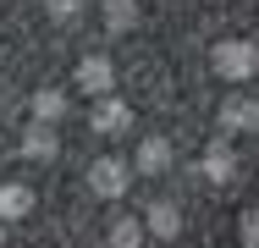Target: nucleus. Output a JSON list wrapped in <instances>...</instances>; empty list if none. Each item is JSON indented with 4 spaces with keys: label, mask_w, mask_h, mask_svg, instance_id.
<instances>
[{
    "label": "nucleus",
    "mask_w": 259,
    "mask_h": 248,
    "mask_svg": "<svg viewBox=\"0 0 259 248\" xmlns=\"http://www.w3.org/2000/svg\"><path fill=\"white\" fill-rule=\"evenodd\" d=\"M72 89H77V94H110V89H116V66L105 61L100 50H94V55H77V66H72Z\"/></svg>",
    "instance_id": "obj_1"
},
{
    "label": "nucleus",
    "mask_w": 259,
    "mask_h": 248,
    "mask_svg": "<svg viewBox=\"0 0 259 248\" xmlns=\"http://www.w3.org/2000/svg\"><path fill=\"white\" fill-rule=\"evenodd\" d=\"M33 210H39V193H33L28 182H0V221H6V226L28 221Z\"/></svg>",
    "instance_id": "obj_2"
},
{
    "label": "nucleus",
    "mask_w": 259,
    "mask_h": 248,
    "mask_svg": "<svg viewBox=\"0 0 259 248\" xmlns=\"http://www.w3.org/2000/svg\"><path fill=\"white\" fill-rule=\"evenodd\" d=\"M254 66H259V50L243 45V39H232V45L215 50V72H221V77H248Z\"/></svg>",
    "instance_id": "obj_3"
},
{
    "label": "nucleus",
    "mask_w": 259,
    "mask_h": 248,
    "mask_svg": "<svg viewBox=\"0 0 259 248\" xmlns=\"http://www.w3.org/2000/svg\"><path fill=\"white\" fill-rule=\"evenodd\" d=\"M89 188L100 198H121L127 193V166H121V160H94V166H89Z\"/></svg>",
    "instance_id": "obj_4"
},
{
    "label": "nucleus",
    "mask_w": 259,
    "mask_h": 248,
    "mask_svg": "<svg viewBox=\"0 0 259 248\" xmlns=\"http://www.w3.org/2000/svg\"><path fill=\"white\" fill-rule=\"evenodd\" d=\"M127 121H133V110H127L121 99H100V105H94V116H89V127H94L100 138H110V133H121Z\"/></svg>",
    "instance_id": "obj_5"
},
{
    "label": "nucleus",
    "mask_w": 259,
    "mask_h": 248,
    "mask_svg": "<svg viewBox=\"0 0 259 248\" xmlns=\"http://www.w3.org/2000/svg\"><path fill=\"white\" fill-rule=\"evenodd\" d=\"M100 22H105V33H127V28L138 22V0H105Z\"/></svg>",
    "instance_id": "obj_6"
},
{
    "label": "nucleus",
    "mask_w": 259,
    "mask_h": 248,
    "mask_svg": "<svg viewBox=\"0 0 259 248\" xmlns=\"http://www.w3.org/2000/svg\"><path fill=\"white\" fill-rule=\"evenodd\" d=\"M171 166V144L165 138H144L138 144V171H165Z\"/></svg>",
    "instance_id": "obj_7"
},
{
    "label": "nucleus",
    "mask_w": 259,
    "mask_h": 248,
    "mask_svg": "<svg viewBox=\"0 0 259 248\" xmlns=\"http://www.w3.org/2000/svg\"><path fill=\"white\" fill-rule=\"evenodd\" d=\"M144 226L155 232V237H177V204H149V215H144Z\"/></svg>",
    "instance_id": "obj_8"
},
{
    "label": "nucleus",
    "mask_w": 259,
    "mask_h": 248,
    "mask_svg": "<svg viewBox=\"0 0 259 248\" xmlns=\"http://www.w3.org/2000/svg\"><path fill=\"white\" fill-rule=\"evenodd\" d=\"M221 121H226V127H254V121H259V105H254V99H232V105L221 110Z\"/></svg>",
    "instance_id": "obj_9"
},
{
    "label": "nucleus",
    "mask_w": 259,
    "mask_h": 248,
    "mask_svg": "<svg viewBox=\"0 0 259 248\" xmlns=\"http://www.w3.org/2000/svg\"><path fill=\"white\" fill-rule=\"evenodd\" d=\"M232 171H237V166H232L226 149H209V154H204V177H209V182H232Z\"/></svg>",
    "instance_id": "obj_10"
},
{
    "label": "nucleus",
    "mask_w": 259,
    "mask_h": 248,
    "mask_svg": "<svg viewBox=\"0 0 259 248\" xmlns=\"http://www.w3.org/2000/svg\"><path fill=\"white\" fill-rule=\"evenodd\" d=\"M138 237H144V232H138V221H133V215L110 221V248H138Z\"/></svg>",
    "instance_id": "obj_11"
},
{
    "label": "nucleus",
    "mask_w": 259,
    "mask_h": 248,
    "mask_svg": "<svg viewBox=\"0 0 259 248\" xmlns=\"http://www.w3.org/2000/svg\"><path fill=\"white\" fill-rule=\"evenodd\" d=\"M243 243L259 248V210H248V215H243Z\"/></svg>",
    "instance_id": "obj_12"
}]
</instances>
